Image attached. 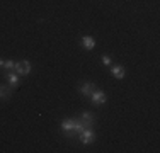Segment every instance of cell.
I'll return each instance as SVG.
<instances>
[{"mask_svg": "<svg viewBox=\"0 0 160 153\" xmlns=\"http://www.w3.org/2000/svg\"><path fill=\"white\" fill-rule=\"evenodd\" d=\"M0 67H3V60H0Z\"/></svg>", "mask_w": 160, "mask_h": 153, "instance_id": "5bb4252c", "label": "cell"}, {"mask_svg": "<svg viewBox=\"0 0 160 153\" xmlns=\"http://www.w3.org/2000/svg\"><path fill=\"white\" fill-rule=\"evenodd\" d=\"M5 78L9 80V85L14 87V89H16V87H19V83H21V80H19V75L16 73V72H14V73H7Z\"/></svg>", "mask_w": 160, "mask_h": 153, "instance_id": "ba28073f", "label": "cell"}, {"mask_svg": "<svg viewBox=\"0 0 160 153\" xmlns=\"http://www.w3.org/2000/svg\"><path fill=\"white\" fill-rule=\"evenodd\" d=\"M102 63H104L106 67H111V65H112V60H111V56H102Z\"/></svg>", "mask_w": 160, "mask_h": 153, "instance_id": "4fadbf2b", "label": "cell"}, {"mask_svg": "<svg viewBox=\"0 0 160 153\" xmlns=\"http://www.w3.org/2000/svg\"><path fill=\"white\" fill-rule=\"evenodd\" d=\"M82 46L90 51V49L96 48V39H94L92 36H82Z\"/></svg>", "mask_w": 160, "mask_h": 153, "instance_id": "52a82bcc", "label": "cell"}, {"mask_svg": "<svg viewBox=\"0 0 160 153\" xmlns=\"http://www.w3.org/2000/svg\"><path fill=\"white\" fill-rule=\"evenodd\" d=\"M80 141H82V145H90L92 141H96V133H94V129L90 128H83V131L78 135Z\"/></svg>", "mask_w": 160, "mask_h": 153, "instance_id": "6da1fadb", "label": "cell"}, {"mask_svg": "<svg viewBox=\"0 0 160 153\" xmlns=\"http://www.w3.org/2000/svg\"><path fill=\"white\" fill-rule=\"evenodd\" d=\"M73 124H75V119H63L62 121V129L65 133L73 131Z\"/></svg>", "mask_w": 160, "mask_h": 153, "instance_id": "30bf717a", "label": "cell"}, {"mask_svg": "<svg viewBox=\"0 0 160 153\" xmlns=\"http://www.w3.org/2000/svg\"><path fill=\"white\" fill-rule=\"evenodd\" d=\"M12 89L10 85H0V99H9L12 95Z\"/></svg>", "mask_w": 160, "mask_h": 153, "instance_id": "9c48e42d", "label": "cell"}, {"mask_svg": "<svg viewBox=\"0 0 160 153\" xmlns=\"http://www.w3.org/2000/svg\"><path fill=\"white\" fill-rule=\"evenodd\" d=\"M83 128H85V124H83V122L80 121V117H78V119H75V124H73V131H75V135L78 136L80 133L83 131Z\"/></svg>", "mask_w": 160, "mask_h": 153, "instance_id": "8fae6325", "label": "cell"}, {"mask_svg": "<svg viewBox=\"0 0 160 153\" xmlns=\"http://www.w3.org/2000/svg\"><path fill=\"white\" fill-rule=\"evenodd\" d=\"M96 90V85L92 82H82L78 85V92L83 95V97H90V94Z\"/></svg>", "mask_w": 160, "mask_h": 153, "instance_id": "3957f363", "label": "cell"}, {"mask_svg": "<svg viewBox=\"0 0 160 153\" xmlns=\"http://www.w3.org/2000/svg\"><path fill=\"white\" fill-rule=\"evenodd\" d=\"M80 121L85 124V128H89V126H92L96 122V116L92 112H82L80 114Z\"/></svg>", "mask_w": 160, "mask_h": 153, "instance_id": "5b68a950", "label": "cell"}, {"mask_svg": "<svg viewBox=\"0 0 160 153\" xmlns=\"http://www.w3.org/2000/svg\"><path fill=\"white\" fill-rule=\"evenodd\" d=\"M14 72H16L17 75H29V73H31V63H29L28 60L17 61V63H16V68H14Z\"/></svg>", "mask_w": 160, "mask_h": 153, "instance_id": "7a4b0ae2", "label": "cell"}, {"mask_svg": "<svg viewBox=\"0 0 160 153\" xmlns=\"http://www.w3.org/2000/svg\"><path fill=\"white\" fill-rule=\"evenodd\" d=\"M90 101H92L94 106H101V104H104V102H106V94L102 90L96 89L92 94H90Z\"/></svg>", "mask_w": 160, "mask_h": 153, "instance_id": "277c9868", "label": "cell"}, {"mask_svg": "<svg viewBox=\"0 0 160 153\" xmlns=\"http://www.w3.org/2000/svg\"><path fill=\"white\" fill-rule=\"evenodd\" d=\"M111 73L114 75V78L121 80V78H124L126 72H124V68L121 67V65H112V67H111Z\"/></svg>", "mask_w": 160, "mask_h": 153, "instance_id": "8992f818", "label": "cell"}, {"mask_svg": "<svg viewBox=\"0 0 160 153\" xmlns=\"http://www.w3.org/2000/svg\"><path fill=\"white\" fill-rule=\"evenodd\" d=\"M3 68H7V70H14V68H16V61H14V60L3 61Z\"/></svg>", "mask_w": 160, "mask_h": 153, "instance_id": "7c38bea8", "label": "cell"}]
</instances>
